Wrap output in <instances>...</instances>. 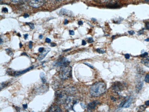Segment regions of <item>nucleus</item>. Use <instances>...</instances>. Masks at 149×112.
Here are the masks:
<instances>
[{
  "label": "nucleus",
  "mask_w": 149,
  "mask_h": 112,
  "mask_svg": "<svg viewBox=\"0 0 149 112\" xmlns=\"http://www.w3.org/2000/svg\"><path fill=\"white\" fill-rule=\"evenodd\" d=\"M17 35L19 36V37H20L21 36V35L19 33H18V34H17Z\"/></svg>",
  "instance_id": "51"
},
{
  "label": "nucleus",
  "mask_w": 149,
  "mask_h": 112,
  "mask_svg": "<svg viewBox=\"0 0 149 112\" xmlns=\"http://www.w3.org/2000/svg\"><path fill=\"white\" fill-rule=\"evenodd\" d=\"M56 46V44L54 43H52L51 44L50 46L51 47H53L55 46Z\"/></svg>",
  "instance_id": "42"
},
{
  "label": "nucleus",
  "mask_w": 149,
  "mask_h": 112,
  "mask_svg": "<svg viewBox=\"0 0 149 112\" xmlns=\"http://www.w3.org/2000/svg\"><path fill=\"white\" fill-rule=\"evenodd\" d=\"M22 44L21 43H20L19 44V46L20 48H21L22 46Z\"/></svg>",
  "instance_id": "47"
},
{
  "label": "nucleus",
  "mask_w": 149,
  "mask_h": 112,
  "mask_svg": "<svg viewBox=\"0 0 149 112\" xmlns=\"http://www.w3.org/2000/svg\"><path fill=\"white\" fill-rule=\"evenodd\" d=\"M91 20L92 21H95L96 20V19L94 18H92Z\"/></svg>",
  "instance_id": "49"
},
{
  "label": "nucleus",
  "mask_w": 149,
  "mask_h": 112,
  "mask_svg": "<svg viewBox=\"0 0 149 112\" xmlns=\"http://www.w3.org/2000/svg\"><path fill=\"white\" fill-rule=\"evenodd\" d=\"M2 11L3 12L6 13L8 12V10L7 8L4 7L2 9Z\"/></svg>",
  "instance_id": "26"
},
{
  "label": "nucleus",
  "mask_w": 149,
  "mask_h": 112,
  "mask_svg": "<svg viewBox=\"0 0 149 112\" xmlns=\"http://www.w3.org/2000/svg\"><path fill=\"white\" fill-rule=\"evenodd\" d=\"M125 58L126 59H129L130 57V55L129 54L127 53L125 55Z\"/></svg>",
  "instance_id": "35"
},
{
  "label": "nucleus",
  "mask_w": 149,
  "mask_h": 112,
  "mask_svg": "<svg viewBox=\"0 0 149 112\" xmlns=\"http://www.w3.org/2000/svg\"><path fill=\"white\" fill-rule=\"evenodd\" d=\"M146 29L149 30V22H147L146 23Z\"/></svg>",
  "instance_id": "32"
},
{
  "label": "nucleus",
  "mask_w": 149,
  "mask_h": 112,
  "mask_svg": "<svg viewBox=\"0 0 149 112\" xmlns=\"http://www.w3.org/2000/svg\"><path fill=\"white\" fill-rule=\"evenodd\" d=\"M145 105L147 106H149V100H147L145 102Z\"/></svg>",
  "instance_id": "41"
},
{
  "label": "nucleus",
  "mask_w": 149,
  "mask_h": 112,
  "mask_svg": "<svg viewBox=\"0 0 149 112\" xmlns=\"http://www.w3.org/2000/svg\"><path fill=\"white\" fill-rule=\"evenodd\" d=\"M43 35L42 34L40 35L39 36V38L40 39H41L43 38Z\"/></svg>",
  "instance_id": "44"
},
{
  "label": "nucleus",
  "mask_w": 149,
  "mask_h": 112,
  "mask_svg": "<svg viewBox=\"0 0 149 112\" xmlns=\"http://www.w3.org/2000/svg\"><path fill=\"white\" fill-rule=\"evenodd\" d=\"M26 24L28 25L31 29H33L34 28V25L33 24L31 23L26 22Z\"/></svg>",
  "instance_id": "21"
},
{
  "label": "nucleus",
  "mask_w": 149,
  "mask_h": 112,
  "mask_svg": "<svg viewBox=\"0 0 149 112\" xmlns=\"http://www.w3.org/2000/svg\"><path fill=\"white\" fill-rule=\"evenodd\" d=\"M40 76L42 83L43 84L46 83L47 80L45 74L43 72H42L40 74Z\"/></svg>",
  "instance_id": "14"
},
{
  "label": "nucleus",
  "mask_w": 149,
  "mask_h": 112,
  "mask_svg": "<svg viewBox=\"0 0 149 112\" xmlns=\"http://www.w3.org/2000/svg\"><path fill=\"white\" fill-rule=\"evenodd\" d=\"M132 101V98L131 97H129L127 100L125 101L122 105V107L124 108H128L131 104Z\"/></svg>",
  "instance_id": "12"
},
{
  "label": "nucleus",
  "mask_w": 149,
  "mask_h": 112,
  "mask_svg": "<svg viewBox=\"0 0 149 112\" xmlns=\"http://www.w3.org/2000/svg\"><path fill=\"white\" fill-rule=\"evenodd\" d=\"M146 58L148 60H149V56L147 57H146Z\"/></svg>",
  "instance_id": "53"
},
{
  "label": "nucleus",
  "mask_w": 149,
  "mask_h": 112,
  "mask_svg": "<svg viewBox=\"0 0 149 112\" xmlns=\"http://www.w3.org/2000/svg\"><path fill=\"white\" fill-rule=\"evenodd\" d=\"M143 84V82L142 81H140L136 84L135 87V90L136 93H139L141 90Z\"/></svg>",
  "instance_id": "13"
},
{
  "label": "nucleus",
  "mask_w": 149,
  "mask_h": 112,
  "mask_svg": "<svg viewBox=\"0 0 149 112\" xmlns=\"http://www.w3.org/2000/svg\"><path fill=\"white\" fill-rule=\"evenodd\" d=\"M49 112H61V108L57 105H52L48 109Z\"/></svg>",
  "instance_id": "11"
},
{
  "label": "nucleus",
  "mask_w": 149,
  "mask_h": 112,
  "mask_svg": "<svg viewBox=\"0 0 149 112\" xmlns=\"http://www.w3.org/2000/svg\"><path fill=\"white\" fill-rule=\"evenodd\" d=\"M11 1L14 3H23L29 0H10Z\"/></svg>",
  "instance_id": "20"
},
{
  "label": "nucleus",
  "mask_w": 149,
  "mask_h": 112,
  "mask_svg": "<svg viewBox=\"0 0 149 112\" xmlns=\"http://www.w3.org/2000/svg\"><path fill=\"white\" fill-rule=\"evenodd\" d=\"M145 41H149V37L145 39Z\"/></svg>",
  "instance_id": "46"
},
{
  "label": "nucleus",
  "mask_w": 149,
  "mask_h": 112,
  "mask_svg": "<svg viewBox=\"0 0 149 112\" xmlns=\"http://www.w3.org/2000/svg\"><path fill=\"white\" fill-rule=\"evenodd\" d=\"M87 41L89 43H91L93 42V38L89 37L88 38Z\"/></svg>",
  "instance_id": "25"
},
{
  "label": "nucleus",
  "mask_w": 149,
  "mask_h": 112,
  "mask_svg": "<svg viewBox=\"0 0 149 112\" xmlns=\"http://www.w3.org/2000/svg\"><path fill=\"white\" fill-rule=\"evenodd\" d=\"M33 68L34 66L32 65L24 70L17 71H14L11 69L9 72V75L15 77L17 76L26 73L33 69Z\"/></svg>",
  "instance_id": "6"
},
{
  "label": "nucleus",
  "mask_w": 149,
  "mask_h": 112,
  "mask_svg": "<svg viewBox=\"0 0 149 112\" xmlns=\"http://www.w3.org/2000/svg\"><path fill=\"white\" fill-rule=\"evenodd\" d=\"M70 49H67V50H65L64 51L65 52H66V51H67L68 50H70Z\"/></svg>",
  "instance_id": "52"
},
{
  "label": "nucleus",
  "mask_w": 149,
  "mask_h": 112,
  "mask_svg": "<svg viewBox=\"0 0 149 112\" xmlns=\"http://www.w3.org/2000/svg\"><path fill=\"white\" fill-rule=\"evenodd\" d=\"M23 16L24 18H26L29 17V15L28 13H25L24 14Z\"/></svg>",
  "instance_id": "36"
},
{
  "label": "nucleus",
  "mask_w": 149,
  "mask_h": 112,
  "mask_svg": "<svg viewBox=\"0 0 149 112\" xmlns=\"http://www.w3.org/2000/svg\"><path fill=\"white\" fill-rule=\"evenodd\" d=\"M55 101L58 104H64L67 96L65 92L61 90H58L55 92Z\"/></svg>",
  "instance_id": "3"
},
{
  "label": "nucleus",
  "mask_w": 149,
  "mask_h": 112,
  "mask_svg": "<svg viewBox=\"0 0 149 112\" xmlns=\"http://www.w3.org/2000/svg\"><path fill=\"white\" fill-rule=\"evenodd\" d=\"M83 24V22L82 21H79L78 22V24L79 25H81Z\"/></svg>",
  "instance_id": "43"
},
{
  "label": "nucleus",
  "mask_w": 149,
  "mask_h": 112,
  "mask_svg": "<svg viewBox=\"0 0 149 112\" xmlns=\"http://www.w3.org/2000/svg\"><path fill=\"white\" fill-rule=\"evenodd\" d=\"M84 64L85 65H86L88 66L89 67H90L91 68H93V66L91 65V64H89V63L87 62H85L84 63Z\"/></svg>",
  "instance_id": "30"
},
{
  "label": "nucleus",
  "mask_w": 149,
  "mask_h": 112,
  "mask_svg": "<svg viewBox=\"0 0 149 112\" xmlns=\"http://www.w3.org/2000/svg\"><path fill=\"white\" fill-rule=\"evenodd\" d=\"M28 36V34H27L24 35V38L26 40L27 39Z\"/></svg>",
  "instance_id": "40"
},
{
  "label": "nucleus",
  "mask_w": 149,
  "mask_h": 112,
  "mask_svg": "<svg viewBox=\"0 0 149 112\" xmlns=\"http://www.w3.org/2000/svg\"><path fill=\"white\" fill-rule=\"evenodd\" d=\"M50 50V48H45L44 50L38 55L37 57L38 59L40 61L43 60Z\"/></svg>",
  "instance_id": "9"
},
{
  "label": "nucleus",
  "mask_w": 149,
  "mask_h": 112,
  "mask_svg": "<svg viewBox=\"0 0 149 112\" xmlns=\"http://www.w3.org/2000/svg\"><path fill=\"white\" fill-rule=\"evenodd\" d=\"M72 67L69 65L61 66L59 73L60 78L62 80L67 79L71 77Z\"/></svg>",
  "instance_id": "2"
},
{
  "label": "nucleus",
  "mask_w": 149,
  "mask_h": 112,
  "mask_svg": "<svg viewBox=\"0 0 149 112\" xmlns=\"http://www.w3.org/2000/svg\"><path fill=\"white\" fill-rule=\"evenodd\" d=\"M96 51L100 54H103L105 52V51L103 49L99 48L96 49Z\"/></svg>",
  "instance_id": "22"
},
{
  "label": "nucleus",
  "mask_w": 149,
  "mask_h": 112,
  "mask_svg": "<svg viewBox=\"0 0 149 112\" xmlns=\"http://www.w3.org/2000/svg\"><path fill=\"white\" fill-rule=\"evenodd\" d=\"M9 84V82H4L1 83L0 84L1 90L2 89H3L8 86Z\"/></svg>",
  "instance_id": "17"
},
{
  "label": "nucleus",
  "mask_w": 149,
  "mask_h": 112,
  "mask_svg": "<svg viewBox=\"0 0 149 112\" xmlns=\"http://www.w3.org/2000/svg\"><path fill=\"white\" fill-rule=\"evenodd\" d=\"M22 54H23V55H26V56H28L25 53L23 52V53H22Z\"/></svg>",
  "instance_id": "48"
},
{
  "label": "nucleus",
  "mask_w": 149,
  "mask_h": 112,
  "mask_svg": "<svg viewBox=\"0 0 149 112\" xmlns=\"http://www.w3.org/2000/svg\"><path fill=\"white\" fill-rule=\"evenodd\" d=\"M3 41L1 39V38L0 39V44H1L2 43Z\"/></svg>",
  "instance_id": "50"
},
{
  "label": "nucleus",
  "mask_w": 149,
  "mask_h": 112,
  "mask_svg": "<svg viewBox=\"0 0 149 112\" xmlns=\"http://www.w3.org/2000/svg\"><path fill=\"white\" fill-rule=\"evenodd\" d=\"M145 105H143L140 106L139 108L138 111H145L146 108V106Z\"/></svg>",
  "instance_id": "18"
},
{
  "label": "nucleus",
  "mask_w": 149,
  "mask_h": 112,
  "mask_svg": "<svg viewBox=\"0 0 149 112\" xmlns=\"http://www.w3.org/2000/svg\"><path fill=\"white\" fill-rule=\"evenodd\" d=\"M77 103L76 99L72 96H68L64 104L65 108L68 110H73L74 105Z\"/></svg>",
  "instance_id": "4"
},
{
  "label": "nucleus",
  "mask_w": 149,
  "mask_h": 112,
  "mask_svg": "<svg viewBox=\"0 0 149 112\" xmlns=\"http://www.w3.org/2000/svg\"></svg>",
  "instance_id": "54"
},
{
  "label": "nucleus",
  "mask_w": 149,
  "mask_h": 112,
  "mask_svg": "<svg viewBox=\"0 0 149 112\" xmlns=\"http://www.w3.org/2000/svg\"><path fill=\"white\" fill-rule=\"evenodd\" d=\"M144 81L146 83H149V74H147L145 77Z\"/></svg>",
  "instance_id": "23"
},
{
  "label": "nucleus",
  "mask_w": 149,
  "mask_h": 112,
  "mask_svg": "<svg viewBox=\"0 0 149 112\" xmlns=\"http://www.w3.org/2000/svg\"><path fill=\"white\" fill-rule=\"evenodd\" d=\"M45 41L46 43H49L51 42V40L49 38H46L45 39Z\"/></svg>",
  "instance_id": "29"
},
{
  "label": "nucleus",
  "mask_w": 149,
  "mask_h": 112,
  "mask_svg": "<svg viewBox=\"0 0 149 112\" xmlns=\"http://www.w3.org/2000/svg\"><path fill=\"white\" fill-rule=\"evenodd\" d=\"M5 50L7 53L9 55L11 56L13 54V52L12 50L10 48H7Z\"/></svg>",
  "instance_id": "19"
},
{
  "label": "nucleus",
  "mask_w": 149,
  "mask_h": 112,
  "mask_svg": "<svg viewBox=\"0 0 149 112\" xmlns=\"http://www.w3.org/2000/svg\"><path fill=\"white\" fill-rule=\"evenodd\" d=\"M98 102L97 101H94L89 103L87 106V109L91 110L94 109L96 107Z\"/></svg>",
  "instance_id": "10"
},
{
  "label": "nucleus",
  "mask_w": 149,
  "mask_h": 112,
  "mask_svg": "<svg viewBox=\"0 0 149 112\" xmlns=\"http://www.w3.org/2000/svg\"><path fill=\"white\" fill-rule=\"evenodd\" d=\"M68 20L67 19H65L64 21V24L65 25L67 24H68Z\"/></svg>",
  "instance_id": "39"
},
{
  "label": "nucleus",
  "mask_w": 149,
  "mask_h": 112,
  "mask_svg": "<svg viewBox=\"0 0 149 112\" xmlns=\"http://www.w3.org/2000/svg\"><path fill=\"white\" fill-rule=\"evenodd\" d=\"M69 61L66 58L62 57L54 62L53 63V65L56 67L62 66L69 65Z\"/></svg>",
  "instance_id": "7"
},
{
  "label": "nucleus",
  "mask_w": 149,
  "mask_h": 112,
  "mask_svg": "<svg viewBox=\"0 0 149 112\" xmlns=\"http://www.w3.org/2000/svg\"><path fill=\"white\" fill-rule=\"evenodd\" d=\"M148 55L147 52H145L140 55V57H144L147 56Z\"/></svg>",
  "instance_id": "24"
},
{
  "label": "nucleus",
  "mask_w": 149,
  "mask_h": 112,
  "mask_svg": "<svg viewBox=\"0 0 149 112\" xmlns=\"http://www.w3.org/2000/svg\"><path fill=\"white\" fill-rule=\"evenodd\" d=\"M106 85L103 82L96 83L91 87L90 90V94L94 97H98L103 94L106 91Z\"/></svg>",
  "instance_id": "1"
},
{
  "label": "nucleus",
  "mask_w": 149,
  "mask_h": 112,
  "mask_svg": "<svg viewBox=\"0 0 149 112\" xmlns=\"http://www.w3.org/2000/svg\"><path fill=\"white\" fill-rule=\"evenodd\" d=\"M86 44V42L84 40H83L82 41V45L83 46L85 45Z\"/></svg>",
  "instance_id": "38"
},
{
  "label": "nucleus",
  "mask_w": 149,
  "mask_h": 112,
  "mask_svg": "<svg viewBox=\"0 0 149 112\" xmlns=\"http://www.w3.org/2000/svg\"><path fill=\"white\" fill-rule=\"evenodd\" d=\"M144 29H143L141 30H140L138 32V33L139 35L142 34L143 32Z\"/></svg>",
  "instance_id": "34"
},
{
  "label": "nucleus",
  "mask_w": 149,
  "mask_h": 112,
  "mask_svg": "<svg viewBox=\"0 0 149 112\" xmlns=\"http://www.w3.org/2000/svg\"><path fill=\"white\" fill-rule=\"evenodd\" d=\"M126 85L124 83L120 81H116L113 83L112 85V89L115 92L121 91L125 87Z\"/></svg>",
  "instance_id": "5"
},
{
  "label": "nucleus",
  "mask_w": 149,
  "mask_h": 112,
  "mask_svg": "<svg viewBox=\"0 0 149 112\" xmlns=\"http://www.w3.org/2000/svg\"><path fill=\"white\" fill-rule=\"evenodd\" d=\"M27 104H22V107L24 109H26L27 108Z\"/></svg>",
  "instance_id": "37"
},
{
  "label": "nucleus",
  "mask_w": 149,
  "mask_h": 112,
  "mask_svg": "<svg viewBox=\"0 0 149 112\" xmlns=\"http://www.w3.org/2000/svg\"><path fill=\"white\" fill-rule=\"evenodd\" d=\"M61 14L62 15H67L69 16L71 15V12L65 9H61L60 11Z\"/></svg>",
  "instance_id": "15"
},
{
  "label": "nucleus",
  "mask_w": 149,
  "mask_h": 112,
  "mask_svg": "<svg viewBox=\"0 0 149 112\" xmlns=\"http://www.w3.org/2000/svg\"><path fill=\"white\" fill-rule=\"evenodd\" d=\"M45 3V0H30L29 4L32 7L38 8L42 6Z\"/></svg>",
  "instance_id": "8"
},
{
  "label": "nucleus",
  "mask_w": 149,
  "mask_h": 112,
  "mask_svg": "<svg viewBox=\"0 0 149 112\" xmlns=\"http://www.w3.org/2000/svg\"><path fill=\"white\" fill-rule=\"evenodd\" d=\"M128 32L130 35H133L135 34L134 32L132 30L128 31Z\"/></svg>",
  "instance_id": "27"
},
{
  "label": "nucleus",
  "mask_w": 149,
  "mask_h": 112,
  "mask_svg": "<svg viewBox=\"0 0 149 112\" xmlns=\"http://www.w3.org/2000/svg\"><path fill=\"white\" fill-rule=\"evenodd\" d=\"M69 33L70 35H73L74 34V32L72 30H69Z\"/></svg>",
  "instance_id": "31"
},
{
  "label": "nucleus",
  "mask_w": 149,
  "mask_h": 112,
  "mask_svg": "<svg viewBox=\"0 0 149 112\" xmlns=\"http://www.w3.org/2000/svg\"><path fill=\"white\" fill-rule=\"evenodd\" d=\"M81 106L83 107V108H85V105H84L83 104L81 103Z\"/></svg>",
  "instance_id": "45"
},
{
  "label": "nucleus",
  "mask_w": 149,
  "mask_h": 112,
  "mask_svg": "<svg viewBox=\"0 0 149 112\" xmlns=\"http://www.w3.org/2000/svg\"><path fill=\"white\" fill-rule=\"evenodd\" d=\"M32 47V42L31 41H30L29 44V47L30 49H31Z\"/></svg>",
  "instance_id": "28"
},
{
  "label": "nucleus",
  "mask_w": 149,
  "mask_h": 112,
  "mask_svg": "<svg viewBox=\"0 0 149 112\" xmlns=\"http://www.w3.org/2000/svg\"><path fill=\"white\" fill-rule=\"evenodd\" d=\"M141 62L145 66L149 68V60L147 59L146 57L142 59Z\"/></svg>",
  "instance_id": "16"
},
{
  "label": "nucleus",
  "mask_w": 149,
  "mask_h": 112,
  "mask_svg": "<svg viewBox=\"0 0 149 112\" xmlns=\"http://www.w3.org/2000/svg\"><path fill=\"white\" fill-rule=\"evenodd\" d=\"M45 49L43 47H40L38 49V51L39 52H42Z\"/></svg>",
  "instance_id": "33"
}]
</instances>
